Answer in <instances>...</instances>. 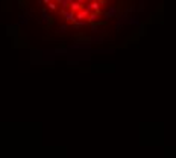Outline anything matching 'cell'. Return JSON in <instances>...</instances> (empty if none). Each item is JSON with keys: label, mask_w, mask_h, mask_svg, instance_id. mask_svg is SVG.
Here are the masks:
<instances>
[{"label": "cell", "mask_w": 176, "mask_h": 158, "mask_svg": "<svg viewBox=\"0 0 176 158\" xmlns=\"http://www.w3.org/2000/svg\"><path fill=\"white\" fill-rule=\"evenodd\" d=\"M90 9L88 8H84V9H80L79 12H76V18L79 20V22H85V20H88V15H90Z\"/></svg>", "instance_id": "cell-1"}, {"label": "cell", "mask_w": 176, "mask_h": 158, "mask_svg": "<svg viewBox=\"0 0 176 158\" xmlns=\"http://www.w3.org/2000/svg\"><path fill=\"white\" fill-rule=\"evenodd\" d=\"M68 9H70V11H73V12H79L80 9H84V3H80L79 0H78V2L73 0V2H70V8Z\"/></svg>", "instance_id": "cell-2"}, {"label": "cell", "mask_w": 176, "mask_h": 158, "mask_svg": "<svg viewBox=\"0 0 176 158\" xmlns=\"http://www.w3.org/2000/svg\"><path fill=\"white\" fill-rule=\"evenodd\" d=\"M100 5H102V3L99 2V0H96V2H91L87 8L90 9V11H96V12H100V14H102V11H100Z\"/></svg>", "instance_id": "cell-3"}, {"label": "cell", "mask_w": 176, "mask_h": 158, "mask_svg": "<svg viewBox=\"0 0 176 158\" xmlns=\"http://www.w3.org/2000/svg\"><path fill=\"white\" fill-rule=\"evenodd\" d=\"M99 15H100V12H96V11L90 12V15H88V20H87V22H88V23H96V22H97V18H99Z\"/></svg>", "instance_id": "cell-4"}, {"label": "cell", "mask_w": 176, "mask_h": 158, "mask_svg": "<svg viewBox=\"0 0 176 158\" xmlns=\"http://www.w3.org/2000/svg\"><path fill=\"white\" fill-rule=\"evenodd\" d=\"M47 8L50 9V11H56V9H58V3L56 2H50V3H47Z\"/></svg>", "instance_id": "cell-5"}, {"label": "cell", "mask_w": 176, "mask_h": 158, "mask_svg": "<svg viewBox=\"0 0 176 158\" xmlns=\"http://www.w3.org/2000/svg\"><path fill=\"white\" fill-rule=\"evenodd\" d=\"M43 2H44V3L47 5V3H50V2H52V0H43Z\"/></svg>", "instance_id": "cell-6"}, {"label": "cell", "mask_w": 176, "mask_h": 158, "mask_svg": "<svg viewBox=\"0 0 176 158\" xmlns=\"http://www.w3.org/2000/svg\"><path fill=\"white\" fill-rule=\"evenodd\" d=\"M99 2H100V3H102V5H103V3H105V0H99Z\"/></svg>", "instance_id": "cell-7"}, {"label": "cell", "mask_w": 176, "mask_h": 158, "mask_svg": "<svg viewBox=\"0 0 176 158\" xmlns=\"http://www.w3.org/2000/svg\"><path fill=\"white\" fill-rule=\"evenodd\" d=\"M79 2H80V3H84V2H85V0H79Z\"/></svg>", "instance_id": "cell-8"}]
</instances>
